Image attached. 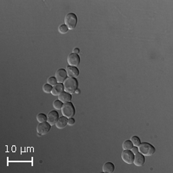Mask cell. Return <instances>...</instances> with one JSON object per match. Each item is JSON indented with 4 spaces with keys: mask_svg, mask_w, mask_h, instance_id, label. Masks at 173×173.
<instances>
[{
    "mask_svg": "<svg viewBox=\"0 0 173 173\" xmlns=\"http://www.w3.org/2000/svg\"><path fill=\"white\" fill-rule=\"evenodd\" d=\"M75 121L73 118H70V119H68V125H73L75 124Z\"/></svg>",
    "mask_w": 173,
    "mask_h": 173,
    "instance_id": "obj_23",
    "label": "cell"
},
{
    "mask_svg": "<svg viewBox=\"0 0 173 173\" xmlns=\"http://www.w3.org/2000/svg\"><path fill=\"white\" fill-rule=\"evenodd\" d=\"M63 92H64V86H63V83H57L56 85L52 86V89L51 93L53 95H59L62 93Z\"/></svg>",
    "mask_w": 173,
    "mask_h": 173,
    "instance_id": "obj_12",
    "label": "cell"
},
{
    "mask_svg": "<svg viewBox=\"0 0 173 173\" xmlns=\"http://www.w3.org/2000/svg\"><path fill=\"white\" fill-rule=\"evenodd\" d=\"M68 125V119L65 116H62L60 117V119H58L57 122L56 123V128L59 129H64L66 125Z\"/></svg>",
    "mask_w": 173,
    "mask_h": 173,
    "instance_id": "obj_13",
    "label": "cell"
},
{
    "mask_svg": "<svg viewBox=\"0 0 173 173\" xmlns=\"http://www.w3.org/2000/svg\"><path fill=\"white\" fill-rule=\"evenodd\" d=\"M66 70L67 72L68 77H69V78H76L79 75V70L75 66H68Z\"/></svg>",
    "mask_w": 173,
    "mask_h": 173,
    "instance_id": "obj_10",
    "label": "cell"
},
{
    "mask_svg": "<svg viewBox=\"0 0 173 173\" xmlns=\"http://www.w3.org/2000/svg\"><path fill=\"white\" fill-rule=\"evenodd\" d=\"M134 156L131 150H123L122 152V159L127 164H133L134 161Z\"/></svg>",
    "mask_w": 173,
    "mask_h": 173,
    "instance_id": "obj_7",
    "label": "cell"
},
{
    "mask_svg": "<svg viewBox=\"0 0 173 173\" xmlns=\"http://www.w3.org/2000/svg\"><path fill=\"white\" fill-rule=\"evenodd\" d=\"M64 86V91L69 94H72L75 92V91L78 89L79 83L76 78H69L68 77L64 83H63Z\"/></svg>",
    "mask_w": 173,
    "mask_h": 173,
    "instance_id": "obj_1",
    "label": "cell"
},
{
    "mask_svg": "<svg viewBox=\"0 0 173 173\" xmlns=\"http://www.w3.org/2000/svg\"><path fill=\"white\" fill-rule=\"evenodd\" d=\"M61 111L63 116L66 117L67 119H69H69H70V118H73V116L75 114V107H74L73 104H72L71 102L63 103Z\"/></svg>",
    "mask_w": 173,
    "mask_h": 173,
    "instance_id": "obj_3",
    "label": "cell"
},
{
    "mask_svg": "<svg viewBox=\"0 0 173 173\" xmlns=\"http://www.w3.org/2000/svg\"><path fill=\"white\" fill-rule=\"evenodd\" d=\"M52 89V86H50L49 84H45L43 86H42V90L45 93H51Z\"/></svg>",
    "mask_w": 173,
    "mask_h": 173,
    "instance_id": "obj_21",
    "label": "cell"
},
{
    "mask_svg": "<svg viewBox=\"0 0 173 173\" xmlns=\"http://www.w3.org/2000/svg\"><path fill=\"white\" fill-rule=\"evenodd\" d=\"M139 148V152L143 155L144 156H151L156 152V148L151 144L148 142H142L138 146Z\"/></svg>",
    "mask_w": 173,
    "mask_h": 173,
    "instance_id": "obj_2",
    "label": "cell"
},
{
    "mask_svg": "<svg viewBox=\"0 0 173 173\" xmlns=\"http://www.w3.org/2000/svg\"><path fill=\"white\" fill-rule=\"evenodd\" d=\"M56 78L57 79L58 83H63L65 80L68 78L67 72L66 69H60L56 72Z\"/></svg>",
    "mask_w": 173,
    "mask_h": 173,
    "instance_id": "obj_9",
    "label": "cell"
},
{
    "mask_svg": "<svg viewBox=\"0 0 173 173\" xmlns=\"http://www.w3.org/2000/svg\"><path fill=\"white\" fill-rule=\"evenodd\" d=\"M80 61H81L80 56L78 54H75V53H71V54L69 55L67 58L68 63L71 66L77 67L80 64Z\"/></svg>",
    "mask_w": 173,
    "mask_h": 173,
    "instance_id": "obj_6",
    "label": "cell"
},
{
    "mask_svg": "<svg viewBox=\"0 0 173 173\" xmlns=\"http://www.w3.org/2000/svg\"><path fill=\"white\" fill-rule=\"evenodd\" d=\"M133 146H134V145H133L131 140L125 141V142H123V144H122V148H123V150H131Z\"/></svg>",
    "mask_w": 173,
    "mask_h": 173,
    "instance_id": "obj_16",
    "label": "cell"
},
{
    "mask_svg": "<svg viewBox=\"0 0 173 173\" xmlns=\"http://www.w3.org/2000/svg\"><path fill=\"white\" fill-rule=\"evenodd\" d=\"M60 119V116H59V113L56 111L53 110L51 111L48 113L47 115V122L48 124H50V125H56V123L57 122L58 119Z\"/></svg>",
    "mask_w": 173,
    "mask_h": 173,
    "instance_id": "obj_8",
    "label": "cell"
},
{
    "mask_svg": "<svg viewBox=\"0 0 173 173\" xmlns=\"http://www.w3.org/2000/svg\"><path fill=\"white\" fill-rule=\"evenodd\" d=\"M131 151L133 152V154L135 155V154H136L137 152H139V148H138V147H136V146H133V148H132Z\"/></svg>",
    "mask_w": 173,
    "mask_h": 173,
    "instance_id": "obj_24",
    "label": "cell"
},
{
    "mask_svg": "<svg viewBox=\"0 0 173 173\" xmlns=\"http://www.w3.org/2000/svg\"><path fill=\"white\" fill-rule=\"evenodd\" d=\"M75 94H79V93H80V90H79V89H77L75 91Z\"/></svg>",
    "mask_w": 173,
    "mask_h": 173,
    "instance_id": "obj_26",
    "label": "cell"
},
{
    "mask_svg": "<svg viewBox=\"0 0 173 173\" xmlns=\"http://www.w3.org/2000/svg\"><path fill=\"white\" fill-rule=\"evenodd\" d=\"M36 119H37V121L39 122V123H41V122H47V115H45V114L43 113H39L38 114L37 116H36Z\"/></svg>",
    "mask_w": 173,
    "mask_h": 173,
    "instance_id": "obj_17",
    "label": "cell"
},
{
    "mask_svg": "<svg viewBox=\"0 0 173 173\" xmlns=\"http://www.w3.org/2000/svg\"><path fill=\"white\" fill-rule=\"evenodd\" d=\"M57 79H56V77H49V78L47 79V83L48 84H49L50 86H55V85L57 84Z\"/></svg>",
    "mask_w": 173,
    "mask_h": 173,
    "instance_id": "obj_22",
    "label": "cell"
},
{
    "mask_svg": "<svg viewBox=\"0 0 173 173\" xmlns=\"http://www.w3.org/2000/svg\"><path fill=\"white\" fill-rule=\"evenodd\" d=\"M68 31H69V29L67 28V26L65 24H62L59 27V32L61 34H66V33H68Z\"/></svg>",
    "mask_w": 173,
    "mask_h": 173,
    "instance_id": "obj_20",
    "label": "cell"
},
{
    "mask_svg": "<svg viewBox=\"0 0 173 173\" xmlns=\"http://www.w3.org/2000/svg\"><path fill=\"white\" fill-rule=\"evenodd\" d=\"M59 100H60L63 103L69 102L72 100V94H69L64 91L59 95Z\"/></svg>",
    "mask_w": 173,
    "mask_h": 173,
    "instance_id": "obj_14",
    "label": "cell"
},
{
    "mask_svg": "<svg viewBox=\"0 0 173 173\" xmlns=\"http://www.w3.org/2000/svg\"><path fill=\"white\" fill-rule=\"evenodd\" d=\"M36 130H37L38 136H44V135L47 134L51 130V125L47 122H41V123L38 124L37 127H36Z\"/></svg>",
    "mask_w": 173,
    "mask_h": 173,
    "instance_id": "obj_5",
    "label": "cell"
},
{
    "mask_svg": "<svg viewBox=\"0 0 173 173\" xmlns=\"http://www.w3.org/2000/svg\"><path fill=\"white\" fill-rule=\"evenodd\" d=\"M79 48H75L73 50H72V53H75V54H79Z\"/></svg>",
    "mask_w": 173,
    "mask_h": 173,
    "instance_id": "obj_25",
    "label": "cell"
},
{
    "mask_svg": "<svg viewBox=\"0 0 173 173\" xmlns=\"http://www.w3.org/2000/svg\"><path fill=\"white\" fill-rule=\"evenodd\" d=\"M63 103L59 99L55 100V101L53 102V108H54L55 109H56V110H60V109H62V107H63Z\"/></svg>",
    "mask_w": 173,
    "mask_h": 173,
    "instance_id": "obj_18",
    "label": "cell"
},
{
    "mask_svg": "<svg viewBox=\"0 0 173 173\" xmlns=\"http://www.w3.org/2000/svg\"><path fill=\"white\" fill-rule=\"evenodd\" d=\"M131 142H133V145H134V146H136V147H138L141 144L140 139H139V138L136 136H133V137H132Z\"/></svg>",
    "mask_w": 173,
    "mask_h": 173,
    "instance_id": "obj_19",
    "label": "cell"
},
{
    "mask_svg": "<svg viewBox=\"0 0 173 173\" xmlns=\"http://www.w3.org/2000/svg\"><path fill=\"white\" fill-rule=\"evenodd\" d=\"M65 25L67 26L69 30H72L76 27L77 16L75 13H68L65 17Z\"/></svg>",
    "mask_w": 173,
    "mask_h": 173,
    "instance_id": "obj_4",
    "label": "cell"
},
{
    "mask_svg": "<svg viewBox=\"0 0 173 173\" xmlns=\"http://www.w3.org/2000/svg\"><path fill=\"white\" fill-rule=\"evenodd\" d=\"M145 156L142 154H141L140 152H137L136 154H135L134 156V161L133 163L135 164V165L136 166H142L145 163Z\"/></svg>",
    "mask_w": 173,
    "mask_h": 173,
    "instance_id": "obj_11",
    "label": "cell"
},
{
    "mask_svg": "<svg viewBox=\"0 0 173 173\" xmlns=\"http://www.w3.org/2000/svg\"><path fill=\"white\" fill-rule=\"evenodd\" d=\"M115 170V165L112 162H106L102 166V171L106 173H112Z\"/></svg>",
    "mask_w": 173,
    "mask_h": 173,
    "instance_id": "obj_15",
    "label": "cell"
}]
</instances>
